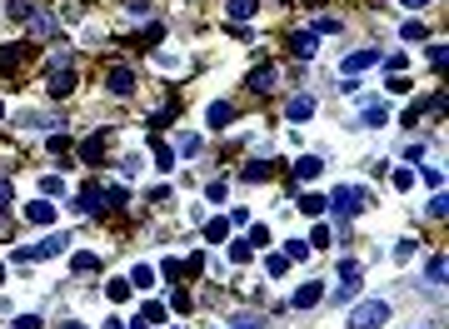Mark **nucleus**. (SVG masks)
Listing matches in <instances>:
<instances>
[{"mask_svg":"<svg viewBox=\"0 0 449 329\" xmlns=\"http://www.w3.org/2000/svg\"><path fill=\"white\" fill-rule=\"evenodd\" d=\"M66 250H70V235H66V230H55V235H46V240L26 244V250H15V264H30V259H55V255H66Z\"/></svg>","mask_w":449,"mask_h":329,"instance_id":"1","label":"nucleus"},{"mask_svg":"<svg viewBox=\"0 0 449 329\" xmlns=\"http://www.w3.org/2000/svg\"><path fill=\"white\" fill-rule=\"evenodd\" d=\"M325 204H335L339 220H355L359 210H365V190H359V184H335V195H330Z\"/></svg>","mask_w":449,"mask_h":329,"instance_id":"2","label":"nucleus"},{"mask_svg":"<svg viewBox=\"0 0 449 329\" xmlns=\"http://www.w3.org/2000/svg\"><path fill=\"white\" fill-rule=\"evenodd\" d=\"M384 319H390V304L384 299H365L350 310V329H384Z\"/></svg>","mask_w":449,"mask_h":329,"instance_id":"3","label":"nucleus"},{"mask_svg":"<svg viewBox=\"0 0 449 329\" xmlns=\"http://www.w3.org/2000/svg\"><path fill=\"white\" fill-rule=\"evenodd\" d=\"M46 90H50V100H66L70 90H75V70L60 60V65H50V75H46Z\"/></svg>","mask_w":449,"mask_h":329,"instance_id":"4","label":"nucleus"},{"mask_svg":"<svg viewBox=\"0 0 449 329\" xmlns=\"http://www.w3.org/2000/svg\"><path fill=\"white\" fill-rule=\"evenodd\" d=\"M105 85H110V95H120V100H130V95L140 90V80H135V70H125V65H115L110 75H105Z\"/></svg>","mask_w":449,"mask_h":329,"instance_id":"5","label":"nucleus"},{"mask_svg":"<svg viewBox=\"0 0 449 329\" xmlns=\"http://www.w3.org/2000/svg\"><path fill=\"white\" fill-rule=\"evenodd\" d=\"M319 299H325V284H319V279H310V284H299V290L290 295V310H315Z\"/></svg>","mask_w":449,"mask_h":329,"instance_id":"6","label":"nucleus"},{"mask_svg":"<svg viewBox=\"0 0 449 329\" xmlns=\"http://www.w3.org/2000/svg\"><path fill=\"white\" fill-rule=\"evenodd\" d=\"M100 200H105V190H100V184H90V190L75 195V210H80V215H100V210H105Z\"/></svg>","mask_w":449,"mask_h":329,"instance_id":"7","label":"nucleus"},{"mask_svg":"<svg viewBox=\"0 0 449 329\" xmlns=\"http://www.w3.org/2000/svg\"><path fill=\"white\" fill-rule=\"evenodd\" d=\"M370 65H379V50H355V55H345V75H359V70H370Z\"/></svg>","mask_w":449,"mask_h":329,"instance_id":"8","label":"nucleus"},{"mask_svg":"<svg viewBox=\"0 0 449 329\" xmlns=\"http://www.w3.org/2000/svg\"><path fill=\"white\" fill-rule=\"evenodd\" d=\"M275 80H280V70H275V65H260V70H250V90L270 95V90H275Z\"/></svg>","mask_w":449,"mask_h":329,"instance_id":"9","label":"nucleus"},{"mask_svg":"<svg viewBox=\"0 0 449 329\" xmlns=\"http://www.w3.org/2000/svg\"><path fill=\"white\" fill-rule=\"evenodd\" d=\"M26 220H30V224H55V204H50V200H30V204H26Z\"/></svg>","mask_w":449,"mask_h":329,"instance_id":"10","label":"nucleus"},{"mask_svg":"<svg viewBox=\"0 0 449 329\" xmlns=\"http://www.w3.org/2000/svg\"><path fill=\"white\" fill-rule=\"evenodd\" d=\"M285 115H290V125H295V120H310L315 115V95H295L285 105Z\"/></svg>","mask_w":449,"mask_h":329,"instance_id":"11","label":"nucleus"},{"mask_svg":"<svg viewBox=\"0 0 449 329\" xmlns=\"http://www.w3.org/2000/svg\"><path fill=\"white\" fill-rule=\"evenodd\" d=\"M205 120H210V125H215V130H225L230 120H235V105H230V100H215V105L205 110Z\"/></svg>","mask_w":449,"mask_h":329,"instance_id":"12","label":"nucleus"},{"mask_svg":"<svg viewBox=\"0 0 449 329\" xmlns=\"http://www.w3.org/2000/svg\"><path fill=\"white\" fill-rule=\"evenodd\" d=\"M319 170H325V160H319V155H299L295 160V175L299 180H319Z\"/></svg>","mask_w":449,"mask_h":329,"instance_id":"13","label":"nucleus"},{"mask_svg":"<svg viewBox=\"0 0 449 329\" xmlns=\"http://www.w3.org/2000/svg\"><path fill=\"white\" fill-rule=\"evenodd\" d=\"M255 10H260V0H225L230 20H255Z\"/></svg>","mask_w":449,"mask_h":329,"instance_id":"14","label":"nucleus"},{"mask_svg":"<svg viewBox=\"0 0 449 329\" xmlns=\"http://www.w3.org/2000/svg\"><path fill=\"white\" fill-rule=\"evenodd\" d=\"M240 180H245V184H260V180H270V164H265V160H250L245 170H240Z\"/></svg>","mask_w":449,"mask_h":329,"instance_id":"15","label":"nucleus"},{"mask_svg":"<svg viewBox=\"0 0 449 329\" xmlns=\"http://www.w3.org/2000/svg\"><path fill=\"white\" fill-rule=\"evenodd\" d=\"M100 155H105V135H90V140L80 145V160H85V164H95Z\"/></svg>","mask_w":449,"mask_h":329,"instance_id":"16","label":"nucleus"},{"mask_svg":"<svg viewBox=\"0 0 449 329\" xmlns=\"http://www.w3.org/2000/svg\"><path fill=\"white\" fill-rule=\"evenodd\" d=\"M290 50H295L299 60H310V55H315V35H310V30H299V35L290 40Z\"/></svg>","mask_w":449,"mask_h":329,"instance_id":"17","label":"nucleus"},{"mask_svg":"<svg viewBox=\"0 0 449 329\" xmlns=\"http://www.w3.org/2000/svg\"><path fill=\"white\" fill-rule=\"evenodd\" d=\"M424 279H430L435 290L444 284V255H430V264H424Z\"/></svg>","mask_w":449,"mask_h":329,"instance_id":"18","label":"nucleus"},{"mask_svg":"<svg viewBox=\"0 0 449 329\" xmlns=\"http://www.w3.org/2000/svg\"><path fill=\"white\" fill-rule=\"evenodd\" d=\"M225 235H230V220H210L205 224V240L210 244H225Z\"/></svg>","mask_w":449,"mask_h":329,"instance_id":"19","label":"nucleus"},{"mask_svg":"<svg viewBox=\"0 0 449 329\" xmlns=\"http://www.w3.org/2000/svg\"><path fill=\"white\" fill-rule=\"evenodd\" d=\"M230 259H235V264H250V259H255V244H250V240H235V244H230Z\"/></svg>","mask_w":449,"mask_h":329,"instance_id":"20","label":"nucleus"},{"mask_svg":"<svg viewBox=\"0 0 449 329\" xmlns=\"http://www.w3.org/2000/svg\"><path fill=\"white\" fill-rule=\"evenodd\" d=\"M40 190H46V195H40V200H60V195H66V180H60V175H46V180H40Z\"/></svg>","mask_w":449,"mask_h":329,"instance_id":"21","label":"nucleus"},{"mask_svg":"<svg viewBox=\"0 0 449 329\" xmlns=\"http://www.w3.org/2000/svg\"><path fill=\"white\" fill-rule=\"evenodd\" d=\"M105 295H110L115 304H125V299H130V279H110V284H105Z\"/></svg>","mask_w":449,"mask_h":329,"instance_id":"22","label":"nucleus"},{"mask_svg":"<svg viewBox=\"0 0 449 329\" xmlns=\"http://www.w3.org/2000/svg\"><path fill=\"white\" fill-rule=\"evenodd\" d=\"M95 264H100V259H95L90 250H80V255L70 259V270H75V275H90V270H95Z\"/></svg>","mask_w":449,"mask_h":329,"instance_id":"23","label":"nucleus"},{"mask_svg":"<svg viewBox=\"0 0 449 329\" xmlns=\"http://www.w3.org/2000/svg\"><path fill=\"white\" fill-rule=\"evenodd\" d=\"M265 270H270V279H285V275H290V259H285V255H270Z\"/></svg>","mask_w":449,"mask_h":329,"instance_id":"24","label":"nucleus"},{"mask_svg":"<svg viewBox=\"0 0 449 329\" xmlns=\"http://www.w3.org/2000/svg\"><path fill=\"white\" fill-rule=\"evenodd\" d=\"M160 319H165V304H155V299H150L145 310H140V324H150V329H155Z\"/></svg>","mask_w":449,"mask_h":329,"instance_id":"25","label":"nucleus"},{"mask_svg":"<svg viewBox=\"0 0 449 329\" xmlns=\"http://www.w3.org/2000/svg\"><path fill=\"white\" fill-rule=\"evenodd\" d=\"M130 284H135V290H150V284H155V270H150V264H135Z\"/></svg>","mask_w":449,"mask_h":329,"instance_id":"26","label":"nucleus"},{"mask_svg":"<svg viewBox=\"0 0 449 329\" xmlns=\"http://www.w3.org/2000/svg\"><path fill=\"white\" fill-rule=\"evenodd\" d=\"M299 210H305V215H325V200H319V195H299Z\"/></svg>","mask_w":449,"mask_h":329,"instance_id":"27","label":"nucleus"},{"mask_svg":"<svg viewBox=\"0 0 449 329\" xmlns=\"http://www.w3.org/2000/svg\"><path fill=\"white\" fill-rule=\"evenodd\" d=\"M384 120H390V110H384V105H370L365 115H359V125H384Z\"/></svg>","mask_w":449,"mask_h":329,"instance_id":"28","label":"nucleus"},{"mask_svg":"<svg viewBox=\"0 0 449 329\" xmlns=\"http://www.w3.org/2000/svg\"><path fill=\"white\" fill-rule=\"evenodd\" d=\"M155 170H175V150H165L155 140Z\"/></svg>","mask_w":449,"mask_h":329,"instance_id":"29","label":"nucleus"},{"mask_svg":"<svg viewBox=\"0 0 449 329\" xmlns=\"http://www.w3.org/2000/svg\"><path fill=\"white\" fill-rule=\"evenodd\" d=\"M285 259H295V264L310 259V244H305V240H290V244H285Z\"/></svg>","mask_w":449,"mask_h":329,"instance_id":"30","label":"nucleus"},{"mask_svg":"<svg viewBox=\"0 0 449 329\" xmlns=\"http://www.w3.org/2000/svg\"><path fill=\"white\" fill-rule=\"evenodd\" d=\"M175 150H180V155H200V135H180Z\"/></svg>","mask_w":449,"mask_h":329,"instance_id":"31","label":"nucleus"},{"mask_svg":"<svg viewBox=\"0 0 449 329\" xmlns=\"http://www.w3.org/2000/svg\"><path fill=\"white\" fill-rule=\"evenodd\" d=\"M160 275H165L170 284H180V279H185V270H180V259H165V264H160Z\"/></svg>","mask_w":449,"mask_h":329,"instance_id":"32","label":"nucleus"},{"mask_svg":"<svg viewBox=\"0 0 449 329\" xmlns=\"http://www.w3.org/2000/svg\"><path fill=\"white\" fill-rule=\"evenodd\" d=\"M20 65V50L15 45H0V70H15Z\"/></svg>","mask_w":449,"mask_h":329,"instance_id":"33","label":"nucleus"},{"mask_svg":"<svg viewBox=\"0 0 449 329\" xmlns=\"http://www.w3.org/2000/svg\"><path fill=\"white\" fill-rule=\"evenodd\" d=\"M125 15H130V20H145V15H150V0H125Z\"/></svg>","mask_w":449,"mask_h":329,"instance_id":"34","label":"nucleus"},{"mask_svg":"<svg viewBox=\"0 0 449 329\" xmlns=\"http://www.w3.org/2000/svg\"><path fill=\"white\" fill-rule=\"evenodd\" d=\"M444 210H449V200H444V195H435L430 204H424V215H430V220H444Z\"/></svg>","mask_w":449,"mask_h":329,"instance_id":"35","label":"nucleus"},{"mask_svg":"<svg viewBox=\"0 0 449 329\" xmlns=\"http://www.w3.org/2000/svg\"><path fill=\"white\" fill-rule=\"evenodd\" d=\"M335 30H339L335 15H319V20H315V35H335Z\"/></svg>","mask_w":449,"mask_h":329,"instance_id":"36","label":"nucleus"},{"mask_svg":"<svg viewBox=\"0 0 449 329\" xmlns=\"http://www.w3.org/2000/svg\"><path fill=\"white\" fill-rule=\"evenodd\" d=\"M180 270H185V279H190V275H200V270H205V255H200V250H195V255H190V259H185V264H180Z\"/></svg>","mask_w":449,"mask_h":329,"instance_id":"37","label":"nucleus"},{"mask_svg":"<svg viewBox=\"0 0 449 329\" xmlns=\"http://www.w3.org/2000/svg\"><path fill=\"white\" fill-rule=\"evenodd\" d=\"M250 244H255V250H265V244H270V230H265V224H255V230H250Z\"/></svg>","mask_w":449,"mask_h":329,"instance_id":"38","label":"nucleus"},{"mask_svg":"<svg viewBox=\"0 0 449 329\" xmlns=\"http://www.w3.org/2000/svg\"><path fill=\"white\" fill-rule=\"evenodd\" d=\"M50 155L66 160V155H70V140H66V135H50Z\"/></svg>","mask_w":449,"mask_h":329,"instance_id":"39","label":"nucleus"},{"mask_svg":"<svg viewBox=\"0 0 449 329\" xmlns=\"http://www.w3.org/2000/svg\"><path fill=\"white\" fill-rule=\"evenodd\" d=\"M175 115H180V105H165V110H160L155 120H150V125H155V130H160V125H170V120H175Z\"/></svg>","mask_w":449,"mask_h":329,"instance_id":"40","label":"nucleus"},{"mask_svg":"<svg viewBox=\"0 0 449 329\" xmlns=\"http://www.w3.org/2000/svg\"><path fill=\"white\" fill-rule=\"evenodd\" d=\"M395 190H415V170H395Z\"/></svg>","mask_w":449,"mask_h":329,"instance_id":"41","label":"nucleus"},{"mask_svg":"<svg viewBox=\"0 0 449 329\" xmlns=\"http://www.w3.org/2000/svg\"><path fill=\"white\" fill-rule=\"evenodd\" d=\"M305 244H310V250H315V244H330V224H315V235Z\"/></svg>","mask_w":449,"mask_h":329,"instance_id":"42","label":"nucleus"},{"mask_svg":"<svg viewBox=\"0 0 449 329\" xmlns=\"http://www.w3.org/2000/svg\"><path fill=\"white\" fill-rule=\"evenodd\" d=\"M355 290H359V279H345V284H339V290H335V304H345V299H350Z\"/></svg>","mask_w":449,"mask_h":329,"instance_id":"43","label":"nucleus"},{"mask_svg":"<svg viewBox=\"0 0 449 329\" xmlns=\"http://www.w3.org/2000/svg\"><path fill=\"white\" fill-rule=\"evenodd\" d=\"M399 35H404V40H424V25H419V20H404Z\"/></svg>","mask_w":449,"mask_h":329,"instance_id":"44","label":"nucleus"},{"mask_svg":"<svg viewBox=\"0 0 449 329\" xmlns=\"http://www.w3.org/2000/svg\"><path fill=\"white\" fill-rule=\"evenodd\" d=\"M170 304H175V310L185 315V310H190V304H195V299H190V290H175V295H170Z\"/></svg>","mask_w":449,"mask_h":329,"instance_id":"45","label":"nucleus"},{"mask_svg":"<svg viewBox=\"0 0 449 329\" xmlns=\"http://www.w3.org/2000/svg\"><path fill=\"white\" fill-rule=\"evenodd\" d=\"M390 90H395V95H410L415 85H410V80H404V75H390Z\"/></svg>","mask_w":449,"mask_h":329,"instance_id":"46","label":"nucleus"},{"mask_svg":"<svg viewBox=\"0 0 449 329\" xmlns=\"http://www.w3.org/2000/svg\"><path fill=\"white\" fill-rule=\"evenodd\" d=\"M339 279H359V259H345V264H339Z\"/></svg>","mask_w":449,"mask_h":329,"instance_id":"47","label":"nucleus"},{"mask_svg":"<svg viewBox=\"0 0 449 329\" xmlns=\"http://www.w3.org/2000/svg\"><path fill=\"white\" fill-rule=\"evenodd\" d=\"M10 200H15V184H10L6 175H0V204H10Z\"/></svg>","mask_w":449,"mask_h":329,"instance_id":"48","label":"nucleus"},{"mask_svg":"<svg viewBox=\"0 0 449 329\" xmlns=\"http://www.w3.org/2000/svg\"><path fill=\"white\" fill-rule=\"evenodd\" d=\"M15 329H40V319H35V315H20V319H15Z\"/></svg>","mask_w":449,"mask_h":329,"instance_id":"49","label":"nucleus"},{"mask_svg":"<svg viewBox=\"0 0 449 329\" xmlns=\"http://www.w3.org/2000/svg\"><path fill=\"white\" fill-rule=\"evenodd\" d=\"M230 329H260V324H255V319H235Z\"/></svg>","mask_w":449,"mask_h":329,"instance_id":"50","label":"nucleus"},{"mask_svg":"<svg viewBox=\"0 0 449 329\" xmlns=\"http://www.w3.org/2000/svg\"><path fill=\"white\" fill-rule=\"evenodd\" d=\"M105 329H125V319H105Z\"/></svg>","mask_w":449,"mask_h":329,"instance_id":"51","label":"nucleus"},{"mask_svg":"<svg viewBox=\"0 0 449 329\" xmlns=\"http://www.w3.org/2000/svg\"><path fill=\"white\" fill-rule=\"evenodd\" d=\"M60 329H85V324H80V319H66V324H60Z\"/></svg>","mask_w":449,"mask_h":329,"instance_id":"52","label":"nucleus"},{"mask_svg":"<svg viewBox=\"0 0 449 329\" xmlns=\"http://www.w3.org/2000/svg\"><path fill=\"white\" fill-rule=\"evenodd\" d=\"M399 6H410V10H419V6H424V0H399Z\"/></svg>","mask_w":449,"mask_h":329,"instance_id":"53","label":"nucleus"},{"mask_svg":"<svg viewBox=\"0 0 449 329\" xmlns=\"http://www.w3.org/2000/svg\"><path fill=\"white\" fill-rule=\"evenodd\" d=\"M0 284H6V264H0Z\"/></svg>","mask_w":449,"mask_h":329,"instance_id":"54","label":"nucleus"},{"mask_svg":"<svg viewBox=\"0 0 449 329\" xmlns=\"http://www.w3.org/2000/svg\"><path fill=\"white\" fill-rule=\"evenodd\" d=\"M0 115H6V105H0Z\"/></svg>","mask_w":449,"mask_h":329,"instance_id":"55","label":"nucleus"}]
</instances>
